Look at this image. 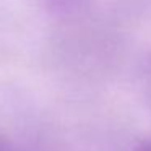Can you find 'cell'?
<instances>
[{
  "label": "cell",
  "mask_w": 151,
  "mask_h": 151,
  "mask_svg": "<svg viewBox=\"0 0 151 151\" xmlns=\"http://www.w3.org/2000/svg\"><path fill=\"white\" fill-rule=\"evenodd\" d=\"M140 151H151V143H146V145H143V148H141Z\"/></svg>",
  "instance_id": "1"
}]
</instances>
